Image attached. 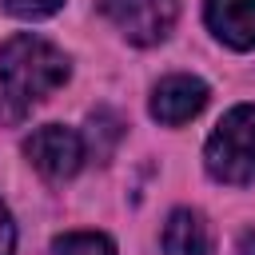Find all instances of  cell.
Here are the masks:
<instances>
[{
    "instance_id": "cell-7",
    "label": "cell",
    "mask_w": 255,
    "mask_h": 255,
    "mask_svg": "<svg viewBox=\"0 0 255 255\" xmlns=\"http://www.w3.org/2000/svg\"><path fill=\"white\" fill-rule=\"evenodd\" d=\"M163 255H211V227L199 211L175 207L163 223Z\"/></svg>"
},
{
    "instance_id": "cell-10",
    "label": "cell",
    "mask_w": 255,
    "mask_h": 255,
    "mask_svg": "<svg viewBox=\"0 0 255 255\" xmlns=\"http://www.w3.org/2000/svg\"><path fill=\"white\" fill-rule=\"evenodd\" d=\"M12 16H20V20H44V16H52L64 0H0Z\"/></svg>"
},
{
    "instance_id": "cell-4",
    "label": "cell",
    "mask_w": 255,
    "mask_h": 255,
    "mask_svg": "<svg viewBox=\"0 0 255 255\" xmlns=\"http://www.w3.org/2000/svg\"><path fill=\"white\" fill-rule=\"evenodd\" d=\"M24 155L28 163L44 175V179H72L84 167V135L64 128V124H44L24 139Z\"/></svg>"
},
{
    "instance_id": "cell-9",
    "label": "cell",
    "mask_w": 255,
    "mask_h": 255,
    "mask_svg": "<svg viewBox=\"0 0 255 255\" xmlns=\"http://www.w3.org/2000/svg\"><path fill=\"white\" fill-rule=\"evenodd\" d=\"M88 139H84V151L92 147V155L96 159H108L112 155V147H116V139H120V120L112 116V112H96L92 120H88Z\"/></svg>"
},
{
    "instance_id": "cell-2",
    "label": "cell",
    "mask_w": 255,
    "mask_h": 255,
    "mask_svg": "<svg viewBox=\"0 0 255 255\" xmlns=\"http://www.w3.org/2000/svg\"><path fill=\"white\" fill-rule=\"evenodd\" d=\"M203 163L211 179L231 187H243L255 179V104H239L215 124L203 147Z\"/></svg>"
},
{
    "instance_id": "cell-1",
    "label": "cell",
    "mask_w": 255,
    "mask_h": 255,
    "mask_svg": "<svg viewBox=\"0 0 255 255\" xmlns=\"http://www.w3.org/2000/svg\"><path fill=\"white\" fill-rule=\"evenodd\" d=\"M68 56L32 36L20 32L0 44V124H20L32 104L48 100L64 80H68Z\"/></svg>"
},
{
    "instance_id": "cell-8",
    "label": "cell",
    "mask_w": 255,
    "mask_h": 255,
    "mask_svg": "<svg viewBox=\"0 0 255 255\" xmlns=\"http://www.w3.org/2000/svg\"><path fill=\"white\" fill-rule=\"evenodd\" d=\"M48 255H116V243L100 231H68L60 239H52Z\"/></svg>"
},
{
    "instance_id": "cell-6",
    "label": "cell",
    "mask_w": 255,
    "mask_h": 255,
    "mask_svg": "<svg viewBox=\"0 0 255 255\" xmlns=\"http://www.w3.org/2000/svg\"><path fill=\"white\" fill-rule=\"evenodd\" d=\"M207 28L235 52L255 48V0H207Z\"/></svg>"
},
{
    "instance_id": "cell-11",
    "label": "cell",
    "mask_w": 255,
    "mask_h": 255,
    "mask_svg": "<svg viewBox=\"0 0 255 255\" xmlns=\"http://www.w3.org/2000/svg\"><path fill=\"white\" fill-rule=\"evenodd\" d=\"M16 247V227H12V215L0 207V255H12Z\"/></svg>"
},
{
    "instance_id": "cell-3",
    "label": "cell",
    "mask_w": 255,
    "mask_h": 255,
    "mask_svg": "<svg viewBox=\"0 0 255 255\" xmlns=\"http://www.w3.org/2000/svg\"><path fill=\"white\" fill-rule=\"evenodd\" d=\"M100 8L120 28V36L139 48L167 40V32L175 28V16H179L175 0H100Z\"/></svg>"
},
{
    "instance_id": "cell-5",
    "label": "cell",
    "mask_w": 255,
    "mask_h": 255,
    "mask_svg": "<svg viewBox=\"0 0 255 255\" xmlns=\"http://www.w3.org/2000/svg\"><path fill=\"white\" fill-rule=\"evenodd\" d=\"M203 108H207V84L199 76H167L151 92V120H159L163 128H179L195 120Z\"/></svg>"
}]
</instances>
